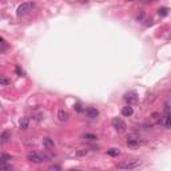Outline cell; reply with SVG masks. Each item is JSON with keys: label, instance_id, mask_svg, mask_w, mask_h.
I'll return each mask as SVG.
<instances>
[{"label": "cell", "instance_id": "cell-1", "mask_svg": "<svg viewBox=\"0 0 171 171\" xmlns=\"http://www.w3.org/2000/svg\"><path fill=\"white\" fill-rule=\"evenodd\" d=\"M48 158H49L48 155L41 154V152H36V151H32V152H29L28 155H27V159L31 163H35V165H39V163L44 162V160H47Z\"/></svg>", "mask_w": 171, "mask_h": 171}, {"label": "cell", "instance_id": "cell-2", "mask_svg": "<svg viewBox=\"0 0 171 171\" xmlns=\"http://www.w3.org/2000/svg\"><path fill=\"white\" fill-rule=\"evenodd\" d=\"M139 166L140 160H126V162L118 163V168H122V170H134V168L139 167Z\"/></svg>", "mask_w": 171, "mask_h": 171}, {"label": "cell", "instance_id": "cell-3", "mask_svg": "<svg viewBox=\"0 0 171 171\" xmlns=\"http://www.w3.org/2000/svg\"><path fill=\"white\" fill-rule=\"evenodd\" d=\"M111 124H112V127L115 128L116 131H119V132H123V131H126V128H127L126 123L123 122V119H120V118H112Z\"/></svg>", "mask_w": 171, "mask_h": 171}, {"label": "cell", "instance_id": "cell-4", "mask_svg": "<svg viewBox=\"0 0 171 171\" xmlns=\"http://www.w3.org/2000/svg\"><path fill=\"white\" fill-rule=\"evenodd\" d=\"M34 8V3H29V1H26V3H21L20 6L18 7V15L21 16V15L28 14L29 11H32Z\"/></svg>", "mask_w": 171, "mask_h": 171}, {"label": "cell", "instance_id": "cell-5", "mask_svg": "<svg viewBox=\"0 0 171 171\" xmlns=\"http://www.w3.org/2000/svg\"><path fill=\"white\" fill-rule=\"evenodd\" d=\"M123 99L131 106V104H134V103L138 102V95H136V92H134V91H128V92L124 94V98Z\"/></svg>", "mask_w": 171, "mask_h": 171}, {"label": "cell", "instance_id": "cell-6", "mask_svg": "<svg viewBox=\"0 0 171 171\" xmlns=\"http://www.w3.org/2000/svg\"><path fill=\"white\" fill-rule=\"evenodd\" d=\"M170 107H168V103H166L165 106V116H163V126L166 128H170L171 123H170Z\"/></svg>", "mask_w": 171, "mask_h": 171}, {"label": "cell", "instance_id": "cell-7", "mask_svg": "<svg viewBox=\"0 0 171 171\" xmlns=\"http://www.w3.org/2000/svg\"><path fill=\"white\" fill-rule=\"evenodd\" d=\"M86 115L90 119H95V118H98V115H99V110L96 107H87L86 108Z\"/></svg>", "mask_w": 171, "mask_h": 171}, {"label": "cell", "instance_id": "cell-8", "mask_svg": "<svg viewBox=\"0 0 171 171\" xmlns=\"http://www.w3.org/2000/svg\"><path fill=\"white\" fill-rule=\"evenodd\" d=\"M58 119H59V122H67L70 119V112L62 108V110L58 111Z\"/></svg>", "mask_w": 171, "mask_h": 171}, {"label": "cell", "instance_id": "cell-9", "mask_svg": "<svg viewBox=\"0 0 171 171\" xmlns=\"http://www.w3.org/2000/svg\"><path fill=\"white\" fill-rule=\"evenodd\" d=\"M140 140L138 136H134V135H130L127 138V146L128 147H136V146H139Z\"/></svg>", "mask_w": 171, "mask_h": 171}, {"label": "cell", "instance_id": "cell-10", "mask_svg": "<svg viewBox=\"0 0 171 171\" xmlns=\"http://www.w3.org/2000/svg\"><path fill=\"white\" fill-rule=\"evenodd\" d=\"M11 136H12V134H11V131H9V130L3 131V132L0 134V143H1V145H4V143L9 142Z\"/></svg>", "mask_w": 171, "mask_h": 171}, {"label": "cell", "instance_id": "cell-11", "mask_svg": "<svg viewBox=\"0 0 171 171\" xmlns=\"http://www.w3.org/2000/svg\"><path fill=\"white\" fill-rule=\"evenodd\" d=\"M43 145H44V147H46L47 150H51V148L55 147V143H54V140L51 139V138H44Z\"/></svg>", "mask_w": 171, "mask_h": 171}, {"label": "cell", "instance_id": "cell-12", "mask_svg": "<svg viewBox=\"0 0 171 171\" xmlns=\"http://www.w3.org/2000/svg\"><path fill=\"white\" fill-rule=\"evenodd\" d=\"M132 112H134V110H132V107H131L130 104L122 108V115L123 116H131V115H132Z\"/></svg>", "mask_w": 171, "mask_h": 171}, {"label": "cell", "instance_id": "cell-13", "mask_svg": "<svg viewBox=\"0 0 171 171\" xmlns=\"http://www.w3.org/2000/svg\"><path fill=\"white\" fill-rule=\"evenodd\" d=\"M28 124H29V119L28 118H21L20 123H19V126H20L21 130H27V128H28Z\"/></svg>", "mask_w": 171, "mask_h": 171}, {"label": "cell", "instance_id": "cell-14", "mask_svg": "<svg viewBox=\"0 0 171 171\" xmlns=\"http://www.w3.org/2000/svg\"><path fill=\"white\" fill-rule=\"evenodd\" d=\"M8 160H11V155L6 152H0V163H7Z\"/></svg>", "mask_w": 171, "mask_h": 171}, {"label": "cell", "instance_id": "cell-15", "mask_svg": "<svg viewBox=\"0 0 171 171\" xmlns=\"http://www.w3.org/2000/svg\"><path fill=\"white\" fill-rule=\"evenodd\" d=\"M107 154L110 157H118L119 154H120V151L118 148H110V150H107Z\"/></svg>", "mask_w": 171, "mask_h": 171}, {"label": "cell", "instance_id": "cell-16", "mask_svg": "<svg viewBox=\"0 0 171 171\" xmlns=\"http://www.w3.org/2000/svg\"><path fill=\"white\" fill-rule=\"evenodd\" d=\"M0 84H3V86H9L11 84V80L6 76H0Z\"/></svg>", "mask_w": 171, "mask_h": 171}, {"label": "cell", "instance_id": "cell-17", "mask_svg": "<svg viewBox=\"0 0 171 171\" xmlns=\"http://www.w3.org/2000/svg\"><path fill=\"white\" fill-rule=\"evenodd\" d=\"M0 170H3V171H9V170H12V166L7 165V163H0Z\"/></svg>", "mask_w": 171, "mask_h": 171}, {"label": "cell", "instance_id": "cell-18", "mask_svg": "<svg viewBox=\"0 0 171 171\" xmlns=\"http://www.w3.org/2000/svg\"><path fill=\"white\" fill-rule=\"evenodd\" d=\"M158 14H159V16H167L168 9L167 8H159V9H158Z\"/></svg>", "mask_w": 171, "mask_h": 171}, {"label": "cell", "instance_id": "cell-19", "mask_svg": "<svg viewBox=\"0 0 171 171\" xmlns=\"http://www.w3.org/2000/svg\"><path fill=\"white\" fill-rule=\"evenodd\" d=\"M84 139L96 140V139H98V138H96V135H94V134H84Z\"/></svg>", "mask_w": 171, "mask_h": 171}, {"label": "cell", "instance_id": "cell-20", "mask_svg": "<svg viewBox=\"0 0 171 171\" xmlns=\"http://www.w3.org/2000/svg\"><path fill=\"white\" fill-rule=\"evenodd\" d=\"M48 170H49V171H54V170L59 171V170H60V167H59V166H49V167H48Z\"/></svg>", "mask_w": 171, "mask_h": 171}, {"label": "cell", "instance_id": "cell-21", "mask_svg": "<svg viewBox=\"0 0 171 171\" xmlns=\"http://www.w3.org/2000/svg\"><path fill=\"white\" fill-rule=\"evenodd\" d=\"M75 110L78 111V112H82V111H83V110H82V106L79 104V103H76V104H75Z\"/></svg>", "mask_w": 171, "mask_h": 171}, {"label": "cell", "instance_id": "cell-22", "mask_svg": "<svg viewBox=\"0 0 171 171\" xmlns=\"http://www.w3.org/2000/svg\"><path fill=\"white\" fill-rule=\"evenodd\" d=\"M16 74H18V75H23V71H21L20 67H16Z\"/></svg>", "mask_w": 171, "mask_h": 171}, {"label": "cell", "instance_id": "cell-23", "mask_svg": "<svg viewBox=\"0 0 171 171\" xmlns=\"http://www.w3.org/2000/svg\"><path fill=\"white\" fill-rule=\"evenodd\" d=\"M86 154H87V150H83V151H79L78 155H86Z\"/></svg>", "mask_w": 171, "mask_h": 171}, {"label": "cell", "instance_id": "cell-24", "mask_svg": "<svg viewBox=\"0 0 171 171\" xmlns=\"http://www.w3.org/2000/svg\"><path fill=\"white\" fill-rule=\"evenodd\" d=\"M127 1H132V0H127ZM139 1H143V3H148V1H155V0H139Z\"/></svg>", "mask_w": 171, "mask_h": 171}]
</instances>
